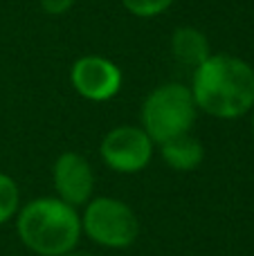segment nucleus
Segmentation results:
<instances>
[{
    "label": "nucleus",
    "instance_id": "f257e3e1",
    "mask_svg": "<svg viewBox=\"0 0 254 256\" xmlns=\"http://www.w3.org/2000/svg\"><path fill=\"white\" fill-rule=\"evenodd\" d=\"M189 90L198 110L218 120H236L254 106V70L232 54H212L194 70Z\"/></svg>",
    "mask_w": 254,
    "mask_h": 256
},
{
    "label": "nucleus",
    "instance_id": "f03ea898",
    "mask_svg": "<svg viewBox=\"0 0 254 256\" xmlns=\"http://www.w3.org/2000/svg\"><path fill=\"white\" fill-rule=\"evenodd\" d=\"M16 232L22 245L38 256L74 252L81 238V216L58 198H36L16 214Z\"/></svg>",
    "mask_w": 254,
    "mask_h": 256
},
{
    "label": "nucleus",
    "instance_id": "7ed1b4c3",
    "mask_svg": "<svg viewBox=\"0 0 254 256\" xmlns=\"http://www.w3.org/2000/svg\"><path fill=\"white\" fill-rule=\"evenodd\" d=\"M196 117L198 108L192 90L178 81L153 88L140 110L142 128L153 144H164L169 140L192 132Z\"/></svg>",
    "mask_w": 254,
    "mask_h": 256
},
{
    "label": "nucleus",
    "instance_id": "20e7f679",
    "mask_svg": "<svg viewBox=\"0 0 254 256\" xmlns=\"http://www.w3.org/2000/svg\"><path fill=\"white\" fill-rule=\"evenodd\" d=\"M81 232L102 248L124 250L138 240L140 220L124 200L102 196L86 204Z\"/></svg>",
    "mask_w": 254,
    "mask_h": 256
},
{
    "label": "nucleus",
    "instance_id": "39448f33",
    "mask_svg": "<svg viewBox=\"0 0 254 256\" xmlns=\"http://www.w3.org/2000/svg\"><path fill=\"white\" fill-rule=\"evenodd\" d=\"M153 142L142 126H117L104 135L99 155L117 173H140L153 158Z\"/></svg>",
    "mask_w": 254,
    "mask_h": 256
},
{
    "label": "nucleus",
    "instance_id": "423d86ee",
    "mask_svg": "<svg viewBox=\"0 0 254 256\" xmlns=\"http://www.w3.org/2000/svg\"><path fill=\"white\" fill-rule=\"evenodd\" d=\"M70 84L76 94L88 102H108L122 90L124 74L115 61L99 54H86L76 58L70 70Z\"/></svg>",
    "mask_w": 254,
    "mask_h": 256
},
{
    "label": "nucleus",
    "instance_id": "0eeeda50",
    "mask_svg": "<svg viewBox=\"0 0 254 256\" xmlns=\"http://www.w3.org/2000/svg\"><path fill=\"white\" fill-rule=\"evenodd\" d=\"M52 182L56 189V198L74 209L92 200L94 173L90 162L81 153L66 150L58 155L52 166Z\"/></svg>",
    "mask_w": 254,
    "mask_h": 256
},
{
    "label": "nucleus",
    "instance_id": "6e6552de",
    "mask_svg": "<svg viewBox=\"0 0 254 256\" xmlns=\"http://www.w3.org/2000/svg\"><path fill=\"white\" fill-rule=\"evenodd\" d=\"M171 52H174L178 63L196 70L200 63H205L212 56L210 38L198 27H192V25L176 27L174 34H171Z\"/></svg>",
    "mask_w": 254,
    "mask_h": 256
},
{
    "label": "nucleus",
    "instance_id": "1a4fd4ad",
    "mask_svg": "<svg viewBox=\"0 0 254 256\" xmlns=\"http://www.w3.org/2000/svg\"><path fill=\"white\" fill-rule=\"evenodd\" d=\"M160 155L174 171H194L200 166L202 158H205V148H202L198 137L187 132V135H180L176 140L160 144Z\"/></svg>",
    "mask_w": 254,
    "mask_h": 256
},
{
    "label": "nucleus",
    "instance_id": "9d476101",
    "mask_svg": "<svg viewBox=\"0 0 254 256\" xmlns=\"http://www.w3.org/2000/svg\"><path fill=\"white\" fill-rule=\"evenodd\" d=\"M20 209V189L12 176L0 171V225L12 220Z\"/></svg>",
    "mask_w": 254,
    "mask_h": 256
},
{
    "label": "nucleus",
    "instance_id": "9b49d317",
    "mask_svg": "<svg viewBox=\"0 0 254 256\" xmlns=\"http://www.w3.org/2000/svg\"><path fill=\"white\" fill-rule=\"evenodd\" d=\"M128 14L138 18H156L174 4V0H120Z\"/></svg>",
    "mask_w": 254,
    "mask_h": 256
},
{
    "label": "nucleus",
    "instance_id": "f8f14e48",
    "mask_svg": "<svg viewBox=\"0 0 254 256\" xmlns=\"http://www.w3.org/2000/svg\"><path fill=\"white\" fill-rule=\"evenodd\" d=\"M76 0H38L40 9H43L48 16H63L74 7Z\"/></svg>",
    "mask_w": 254,
    "mask_h": 256
},
{
    "label": "nucleus",
    "instance_id": "ddd939ff",
    "mask_svg": "<svg viewBox=\"0 0 254 256\" xmlns=\"http://www.w3.org/2000/svg\"><path fill=\"white\" fill-rule=\"evenodd\" d=\"M63 256H92V254H86V252H68V254H63Z\"/></svg>",
    "mask_w": 254,
    "mask_h": 256
},
{
    "label": "nucleus",
    "instance_id": "4468645a",
    "mask_svg": "<svg viewBox=\"0 0 254 256\" xmlns=\"http://www.w3.org/2000/svg\"><path fill=\"white\" fill-rule=\"evenodd\" d=\"M252 137H254V115H252Z\"/></svg>",
    "mask_w": 254,
    "mask_h": 256
}]
</instances>
